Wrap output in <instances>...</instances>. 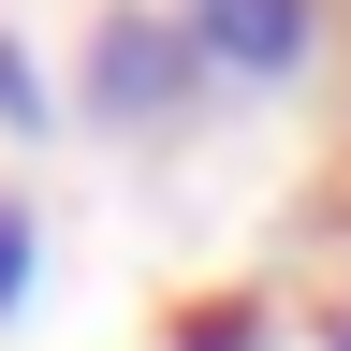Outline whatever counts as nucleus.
Returning <instances> with one entry per match:
<instances>
[{"instance_id": "obj_1", "label": "nucleus", "mask_w": 351, "mask_h": 351, "mask_svg": "<svg viewBox=\"0 0 351 351\" xmlns=\"http://www.w3.org/2000/svg\"><path fill=\"white\" fill-rule=\"evenodd\" d=\"M73 103H88V132H117V147H176V132L219 103V73L191 59V29H176L161 0H117V15L88 29V59H73Z\"/></svg>"}, {"instance_id": "obj_2", "label": "nucleus", "mask_w": 351, "mask_h": 351, "mask_svg": "<svg viewBox=\"0 0 351 351\" xmlns=\"http://www.w3.org/2000/svg\"><path fill=\"white\" fill-rule=\"evenodd\" d=\"M176 29H191V59L219 88H293L307 59H322V29H337V0H161Z\"/></svg>"}, {"instance_id": "obj_3", "label": "nucleus", "mask_w": 351, "mask_h": 351, "mask_svg": "<svg viewBox=\"0 0 351 351\" xmlns=\"http://www.w3.org/2000/svg\"><path fill=\"white\" fill-rule=\"evenodd\" d=\"M0 132H15V147H44V132H59V73H44L15 29H0Z\"/></svg>"}, {"instance_id": "obj_4", "label": "nucleus", "mask_w": 351, "mask_h": 351, "mask_svg": "<svg viewBox=\"0 0 351 351\" xmlns=\"http://www.w3.org/2000/svg\"><path fill=\"white\" fill-rule=\"evenodd\" d=\"M29 293H44V219H29V191H0V337L29 322Z\"/></svg>"}, {"instance_id": "obj_5", "label": "nucleus", "mask_w": 351, "mask_h": 351, "mask_svg": "<svg viewBox=\"0 0 351 351\" xmlns=\"http://www.w3.org/2000/svg\"><path fill=\"white\" fill-rule=\"evenodd\" d=\"M263 337H278V322H263L249 293H234V307H191V322H176V351H263Z\"/></svg>"}, {"instance_id": "obj_6", "label": "nucleus", "mask_w": 351, "mask_h": 351, "mask_svg": "<svg viewBox=\"0 0 351 351\" xmlns=\"http://www.w3.org/2000/svg\"><path fill=\"white\" fill-rule=\"evenodd\" d=\"M322 351H351V307H337V322H322Z\"/></svg>"}]
</instances>
